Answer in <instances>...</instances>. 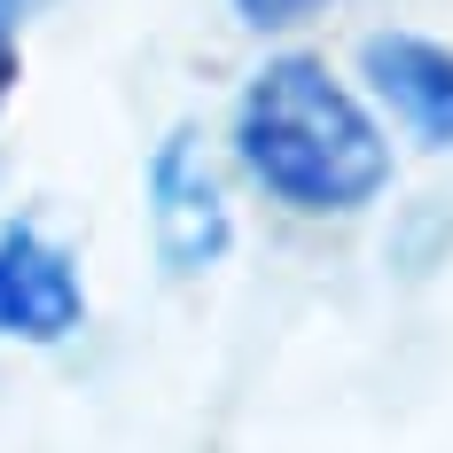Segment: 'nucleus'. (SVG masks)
<instances>
[{"label": "nucleus", "mask_w": 453, "mask_h": 453, "mask_svg": "<svg viewBox=\"0 0 453 453\" xmlns=\"http://www.w3.org/2000/svg\"><path fill=\"white\" fill-rule=\"evenodd\" d=\"M242 173L289 211H360L391 188V141L320 55H273L234 102Z\"/></svg>", "instance_id": "nucleus-1"}, {"label": "nucleus", "mask_w": 453, "mask_h": 453, "mask_svg": "<svg viewBox=\"0 0 453 453\" xmlns=\"http://www.w3.org/2000/svg\"><path fill=\"white\" fill-rule=\"evenodd\" d=\"M149 242H157V266L165 273H211L234 242V211H226L219 180L203 165V141L196 126H173L149 157Z\"/></svg>", "instance_id": "nucleus-2"}, {"label": "nucleus", "mask_w": 453, "mask_h": 453, "mask_svg": "<svg viewBox=\"0 0 453 453\" xmlns=\"http://www.w3.org/2000/svg\"><path fill=\"white\" fill-rule=\"evenodd\" d=\"M79 320H87L79 266L47 242L40 226H0V336L63 344Z\"/></svg>", "instance_id": "nucleus-3"}, {"label": "nucleus", "mask_w": 453, "mask_h": 453, "mask_svg": "<svg viewBox=\"0 0 453 453\" xmlns=\"http://www.w3.org/2000/svg\"><path fill=\"white\" fill-rule=\"evenodd\" d=\"M367 87L391 102V118L422 149H453V47L422 32H375L360 47Z\"/></svg>", "instance_id": "nucleus-4"}, {"label": "nucleus", "mask_w": 453, "mask_h": 453, "mask_svg": "<svg viewBox=\"0 0 453 453\" xmlns=\"http://www.w3.org/2000/svg\"><path fill=\"white\" fill-rule=\"evenodd\" d=\"M313 8H328V0H234V16H242V24H258V32H281V24H305Z\"/></svg>", "instance_id": "nucleus-5"}, {"label": "nucleus", "mask_w": 453, "mask_h": 453, "mask_svg": "<svg viewBox=\"0 0 453 453\" xmlns=\"http://www.w3.org/2000/svg\"><path fill=\"white\" fill-rule=\"evenodd\" d=\"M24 8H32V0H0V87H8V71H16V24H24Z\"/></svg>", "instance_id": "nucleus-6"}]
</instances>
